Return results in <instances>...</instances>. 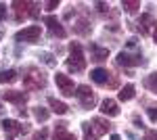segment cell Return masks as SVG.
Returning a JSON list of instances; mask_svg holds the SVG:
<instances>
[{"instance_id":"obj_1","label":"cell","mask_w":157,"mask_h":140,"mask_svg":"<svg viewBox=\"0 0 157 140\" xmlns=\"http://www.w3.org/2000/svg\"><path fill=\"white\" fill-rule=\"evenodd\" d=\"M65 65L73 73H82L86 69V57H84V52H82V46L80 44H75V42L69 44V57L65 61Z\"/></svg>"},{"instance_id":"obj_2","label":"cell","mask_w":157,"mask_h":140,"mask_svg":"<svg viewBox=\"0 0 157 140\" xmlns=\"http://www.w3.org/2000/svg\"><path fill=\"white\" fill-rule=\"evenodd\" d=\"M23 86L27 90H40L46 86V75L38 67H27L23 71Z\"/></svg>"},{"instance_id":"obj_3","label":"cell","mask_w":157,"mask_h":140,"mask_svg":"<svg viewBox=\"0 0 157 140\" xmlns=\"http://www.w3.org/2000/svg\"><path fill=\"white\" fill-rule=\"evenodd\" d=\"M11 6H13V11H15L17 21L27 19V17H38V4L36 2H21V0H15Z\"/></svg>"},{"instance_id":"obj_4","label":"cell","mask_w":157,"mask_h":140,"mask_svg":"<svg viewBox=\"0 0 157 140\" xmlns=\"http://www.w3.org/2000/svg\"><path fill=\"white\" fill-rule=\"evenodd\" d=\"M75 96H78L80 105L84 107V109H94L97 107V94H94V90L90 86H86V84L75 88Z\"/></svg>"},{"instance_id":"obj_5","label":"cell","mask_w":157,"mask_h":140,"mask_svg":"<svg viewBox=\"0 0 157 140\" xmlns=\"http://www.w3.org/2000/svg\"><path fill=\"white\" fill-rule=\"evenodd\" d=\"M90 78H92V82H97L98 86H109V88H117V78H115L113 73H109L107 69H103V67H97V69L90 73Z\"/></svg>"},{"instance_id":"obj_6","label":"cell","mask_w":157,"mask_h":140,"mask_svg":"<svg viewBox=\"0 0 157 140\" xmlns=\"http://www.w3.org/2000/svg\"><path fill=\"white\" fill-rule=\"evenodd\" d=\"M40 36H42L40 25H29V27H25V29H21V32H17V34H15V40H17V42H29V44H36L38 40H40Z\"/></svg>"},{"instance_id":"obj_7","label":"cell","mask_w":157,"mask_h":140,"mask_svg":"<svg viewBox=\"0 0 157 140\" xmlns=\"http://www.w3.org/2000/svg\"><path fill=\"white\" fill-rule=\"evenodd\" d=\"M55 82H57L59 90L65 94V96H73V94H75V92H73V90H75V86H73V80H69L65 73H57V75H55Z\"/></svg>"},{"instance_id":"obj_8","label":"cell","mask_w":157,"mask_h":140,"mask_svg":"<svg viewBox=\"0 0 157 140\" xmlns=\"http://www.w3.org/2000/svg\"><path fill=\"white\" fill-rule=\"evenodd\" d=\"M2 130L6 132V134H13V136H17V134H25L27 132V126L25 123H19V121H15V119H2Z\"/></svg>"},{"instance_id":"obj_9","label":"cell","mask_w":157,"mask_h":140,"mask_svg":"<svg viewBox=\"0 0 157 140\" xmlns=\"http://www.w3.org/2000/svg\"><path fill=\"white\" fill-rule=\"evenodd\" d=\"M115 63H117L120 67H136V65H140V55L120 52V55H117V59H115Z\"/></svg>"},{"instance_id":"obj_10","label":"cell","mask_w":157,"mask_h":140,"mask_svg":"<svg viewBox=\"0 0 157 140\" xmlns=\"http://www.w3.org/2000/svg\"><path fill=\"white\" fill-rule=\"evenodd\" d=\"M2 98H4V100H9V103H13V105L23 107L25 100H27V94L19 92V90H4V92H2Z\"/></svg>"},{"instance_id":"obj_11","label":"cell","mask_w":157,"mask_h":140,"mask_svg":"<svg viewBox=\"0 0 157 140\" xmlns=\"http://www.w3.org/2000/svg\"><path fill=\"white\" fill-rule=\"evenodd\" d=\"M44 23L48 25V29H50V34H52V36H57V38H65V36H67L65 27H63L55 17H50V15H48V17H44Z\"/></svg>"},{"instance_id":"obj_12","label":"cell","mask_w":157,"mask_h":140,"mask_svg":"<svg viewBox=\"0 0 157 140\" xmlns=\"http://www.w3.org/2000/svg\"><path fill=\"white\" fill-rule=\"evenodd\" d=\"M90 126H92V130H94L97 138H98V136H103V134H107V132H111V128H113L107 119H103V117H94Z\"/></svg>"},{"instance_id":"obj_13","label":"cell","mask_w":157,"mask_h":140,"mask_svg":"<svg viewBox=\"0 0 157 140\" xmlns=\"http://www.w3.org/2000/svg\"><path fill=\"white\" fill-rule=\"evenodd\" d=\"M101 113L107 117H117L120 115V107L115 100H111V98H105L103 103H101Z\"/></svg>"},{"instance_id":"obj_14","label":"cell","mask_w":157,"mask_h":140,"mask_svg":"<svg viewBox=\"0 0 157 140\" xmlns=\"http://www.w3.org/2000/svg\"><path fill=\"white\" fill-rule=\"evenodd\" d=\"M52 140H75V134H71L67 130V123L65 121H59L57 128H55V138Z\"/></svg>"},{"instance_id":"obj_15","label":"cell","mask_w":157,"mask_h":140,"mask_svg":"<svg viewBox=\"0 0 157 140\" xmlns=\"http://www.w3.org/2000/svg\"><path fill=\"white\" fill-rule=\"evenodd\" d=\"M90 29H92V25H90V21H88L86 17H80V19L75 21V25H73V32L80 34V36H88Z\"/></svg>"},{"instance_id":"obj_16","label":"cell","mask_w":157,"mask_h":140,"mask_svg":"<svg viewBox=\"0 0 157 140\" xmlns=\"http://www.w3.org/2000/svg\"><path fill=\"white\" fill-rule=\"evenodd\" d=\"M151 25H155V21H153V15L145 13V15L138 19V29H140V34L147 36L149 32H151Z\"/></svg>"},{"instance_id":"obj_17","label":"cell","mask_w":157,"mask_h":140,"mask_svg":"<svg viewBox=\"0 0 157 140\" xmlns=\"http://www.w3.org/2000/svg\"><path fill=\"white\" fill-rule=\"evenodd\" d=\"M90 48H92V57H90V61L101 63V61L109 59V48H98L97 44H90Z\"/></svg>"},{"instance_id":"obj_18","label":"cell","mask_w":157,"mask_h":140,"mask_svg":"<svg viewBox=\"0 0 157 140\" xmlns=\"http://www.w3.org/2000/svg\"><path fill=\"white\" fill-rule=\"evenodd\" d=\"M48 105H50V109H52L57 115H65V113L69 111V107L65 105V103H61V100H57L55 96H50V98H48Z\"/></svg>"},{"instance_id":"obj_19","label":"cell","mask_w":157,"mask_h":140,"mask_svg":"<svg viewBox=\"0 0 157 140\" xmlns=\"http://www.w3.org/2000/svg\"><path fill=\"white\" fill-rule=\"evenodd\" d=\"M17 80V71L15 69H2L0 71V84H11Z\"/></svg>"},{"instance_id":"obj_20","label":"cell","mask_w":157,"mask_h":140,"mask_svg":"<svg viewBox=\"0 0 157 140\" xmlns=\"http://www.w3.org/2000/svg\"><path fill=\"white\" fill-rule=\"evenodd\" d=\"M134 92H136V88H134L132 84L124 86V88L120 90V100H132V98H134Z\"/></svg>"},{"instance_id":"obj_21","label":"cell","mask_w":157,"mask_h":140,"mask_svg":"<svg viewBox=\"0 0 157 140\" xmlns=\"http://www.w3.org/2000/svg\"><path fill=\"white\" fill-rule=\"evenodd\" d=\"M121 9L132 15V13H136L140 9V2H138V0H124V2H121Z\"/></svg>"},{"instance_id":"obj_22","label":"cell","mask_w":157,"mask_h":140,"mask_svg":"<svg viewBox=\"0 0 157 140\" xmlns=\"http://www.w3.org/2000/svg\"><path fill=\"white\" fill-rule=\"evenodd\" d=\"M145 88H149L151 92L157 94V73H149L145 78Z\"/></svg>"},{"instance_id":"obj_23","label":"cell","mask_w":157,"mask_h":140,"mask_svg":"<svg viewBox=\"0 0 157 140\" xmlns=\"http://www.w3.org/2000/svg\"><path fill=\"white\" fill-rule=\"evenodd\" d=\"M82 130H84V138L86 140H97V134H94V130L90 126V121H84L82 123Z\"/></svg>"},{"instance_id":"obj_24","label":"cell","mask_w":157,"mask_h":140,"mask_svg":"<svg viewBox=\"0 0 157 140\" xmlns=\"http://www.w3.org/2000/svg\"><path fill=\"white\" fill-rule=\"evenodd\" d=\"M48 109H44V107H36V109H34V117H36L38 121H46V119H48Z\"/></svg>"},{"instance_id":"obj_25","label":"cell","mask_w":157,"mask_h":140,"mask_svg":"<svg viewBox=\"0 0 157 140\" xmlns=\"http://www.w3.org/2000/svg\"><path fill=\"white\" fill-rule=\"evenodd\" d=\"M147 113H149V119L151 121H157V107H149Z\"/></svg>"},{"instance_id":"obj_26","label":"cell","mask_w":157,"mask_h":140,"mask_svg":"<svg viewBox=\"0 0 157 140\" xmlns=\"http://www.w3.org/2000/svg\"><path fill=\"white\" fill-rule=\"evenodd\" d=\"M46 134H48L46 130H40V132H36V134L32 136V140H46Z\"/></svg>"},{"instance_id":"obj_27","label":"cell","mask_w":157,"mask_h":140,"mask_svg":"<svg viewBox=\"0 0 157 140\" xmlns=\"http://www.w3.org/2000/svg\"><path fill=\"white\" fill-rule=\"evenodd\" d=\"M97 9H98V13H107L109 4H105V2H97Z\"/></svg>"},{"instance_id":"obj_28","label":"cell","mask_w":157,"mask_h":140,"mask_svg":"<svg viewBox=\"0 0 157 140\" xmlns=\"http://www.w3.org/2000/svg\"><path fill=\"white\" fill-rule=\"evenodd\" d=\"M57 6H59V0H50V2H46V9H48V11H55Z\"/></svg>"},{"instance_id":"obj_29","label":"cell","mask_w":157,"mask_h":140,"mask_svg":"<svg viewBox=\"0 0 157 140\" xmlns=\"http://www.w3.org/2000/svg\"><path fill=\"white\" fill-rule=\"evenodd\" d=\"M42 61H44L46 65H50V67L55 65V61H52V57H50V55H42Z\"/></svg>"},{"instance_id":"obj_30","label":"cell","mask_w":157,"mask_h":140,"mask_svg":"<svg viewBox=\"0 0 157 140\" xmlns=\"http://www.w3.org/2000/svg\"><path fill=\"white\" fill-rule=\"evenodd\" d=\"M4 19H6V6L0 4V21H4Z\"/></svg>"},{"instance_id":"obj_31","label":"cell","mask_w":157,"mask_h":140,"mask_svg":"<svg viewBox=\"0 0 157 140\" xmlns=\"http://www.w3.org/2000/svg\"><path fill=\"white\" fill-rule=\"evenodd\" d=\"M126 46H128V48H134V46H136V38H128Z\"/></svg>"},{"instance_id":"obj_32","label":"cell","mask_w":157,"mask_h":140,"mask_svg":"<svg viewBox=\"0 0 157 140\" xmlns=\"http://www.w3.org/2000/svg\"><path fill=\"white\" fill-rule=\"evenodd\" d=\"M132 121L136 123V128H145V126H143V121L138 119V115H134V117H132Z\"/></svg>"},{"instance_id":"obj_33","label":"cell","mask_w":157,"mask_h":140,"mask_svg":"<svg viewBox=\"0 0 157 140\" xmlns=\"http://www.w3.org/2000/svg\"><path fill=\"white\" fill-rule=\"evenodd\" d=\"M145 140H157V132H149Z\"/></svg>"},{"instance_id":"obj_34","label":"cell","mask_w":157,"mask_h":140,"mask_svg":"<svg viewBox=\"0 0 157 140\" xmlns=\"http://www.w3.org/2000/svg\"><path fill=\"white\" fill-rule=\"evenodd\" d=\"M153 40H155V44H157V25H155V32H153Z\"/></svg>"},{"instance_id":"obj_35","label":"cell","mask_w":157,"mask_h":140,"mask_svg":"<svg viewBox=\"0 0 157 140\" xmlns=\"http://www.w3.org/2000/svg\"><path fill=\"white\" fill-rule=\"evenodd\" d=\"M111 140H121V138L117 136V134H113V136H111Z\"/></svg>"},{"instance_id":"obj_36","label":"cell","mask_w":157,"mask_h":140,"mask_svg":"<svg viewBox=\"0 0 157 140\" xmlns=\"http://www.w3.org/2000/svg\"><path fill=\"white\" fill-rule=\"evenodd\" d=\"M0 113H2V103H0Z\"/></svg>"},{"instance_id":"obj_37","label":"cell","mask_w":157,"mask_h":140,"mask_svg":"<svg viewBox=\"0 0 157 140\" xmlns=\"http://www.w3.org/2000/svg\"><path fill=\"white\" fill-rule=\"evenodd\" d=\"M11 140H13V138H11Z\"/></svg>"}]
</instances>
